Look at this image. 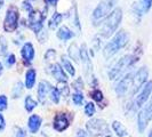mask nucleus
I'll use <instances>...</instances> for the list:
<instances>
[{
    "mask_svg": "<svg viewBox=\"0 0 152 137\" xmlns=\"http://www.w3.org/2000/svg\"><path fill=\"white\" fill-rule=\"evenodd\" d=\"M128 34L125 32L124 30L119 31L115 36L113 37V39L105 46L104 50H103V55L104 57L110 58L111 56H113L114 54H117L122 47H125L126 44L128 42Z\"/></svg>",
    "mask_w": 152,
    "mask_h": 137,
    "instance_id": "nucleus-1",
    "label": "nucleus"
},
{
    "mask_svg": "<svg viewBox=\"0 0 152 137\" xmlns=\"http://www.w3.org/2000/svg\"><path fill=\"white\" fill-rule=\"evenodd\" d=\"M121 18H122L121 9L120 8H115L113 12L107 17L105 23L102 26V30H101L102 36L105 37V38H109L114 31L117 30L118 25L121 22Z\"/></svg>",
    "mask_w": 152,
    "mask_h": 137,
    "instance_id": "nucleus-2",
    "label": "nucleus"
},
{
    "mask_svg": "<svg viewBox=\"0 0 152 137\" xmlns=\"http://www.w3.org/2000/svg\"><path fill=\"white\" fill-rule=\"evenodd\" d=\"M135 61H137L136 57L133 55H126V56L121 57L115 63L113 68L109 71V79H111V80L118 79V77L121 76V73H124Z\"/></svg>",
    "mask_w": 152,
    "mask_h": 137,
    "instance_id": "nucleus-3",
    "label": "nucleus"
},
{
    "mask_svg": "<svg viewBox=\"0 0 152 137\" xmlns=\"http://www.w3.org/2000/svg\"><path fill=\"white\" fill-rule=\"evenodd\" d=\"M87 131L91 137H97L109 133V127L103 119H91L86 125Z\"/></svg>",
    "mask_w": 152,
    "mask_h": 137,
    "instance_id": "nucleus-4",
    "label": "nucleus"
},
{
    "mask_svg": "<svg viewBox=\"0 0 152 137\" xmlns=\"http://www.w3.org/2000/svg\"><path fill=\"white\" fill-rule=\"evenodd\" d=\"M118 0H103L99 2V5L95 8V10L93 12V18L94 21H101L103 20L105 16L110 13V10L112 9L113 5Z\"/></svg>",
    "mask_w": 152,
    "mask_h": 137,
    "instance_id": "nucleus-5",
    "label": "nucleus"
},
{
    "mask_svg": "<svg viewBox=\"0 0 152 137\" xmlns=\"http://www.w3.org/2000/svg\"><path fill=\"white\" fill-rule=\"evenodd\" d=\"M152 119V97L150 103L141 110V112L138 113L137 117V126H138V130L140 133H143L148 126V123L150 122V120Z\"/></svg>",
    "mask_w": 152,
    "mask_h": 137,
    "instance_id": "nucleus-6",
    "label": "nucleus"
},
{
    "mask_svg": "<svg viewBox=\"0 0 152 137\" xmlns=\"http://www.w3.org/2000/svg\"><path fill=\"white\" fill-rule=\"evenodd\" d=\"M18 25V10L16 7H10L6 13V18L4 22V28L7 32H13Z\"/></svg>",
    "mask_w": 152,
    "mask_h": 137,
    "instance_id": "nucleus-7",
    "label": "nucleus"
},
{
    "mask_svg": "<svg viewBox=\"0 0 152 137\" xmlns=\"http://www.w3.org/2000/svg\"><path fill=\"white\" fill-rule=\"evenodd\" d=\"M45 15L41 14L38 10H32L29 14V26L36 33H38L42 28V22H44Z\"/></svg>",
    "mask_w": 152,
    "mask_h": 137,
    "instance_id": "nucleus-8",
    "label": "nucleus"
},
{
    "mask_svg": "<svg viewBox=\"0 0 152 137\" xmlns=\"http://www.w3.org/2000/svg\"><path fill=\"white\" fill-rule=\"evenodd\" d=\"M132 84H133V76H132V73H128L127 76L124 77L121 80L119 81V84L117 85V87H115L117 95L118 96H124L128 91Z\"/></svg>",
    "mask_w": 152,
    "mask_h": 137,
    "instance_id": "nucleus-9",
    "label": "nucleus"
},
{
    "mask_svg": "<svg viewBox=\"0 0 152 137\" xmlns=\"http://www.w3.org/2000/svg\"><path fill=\"white\" fill-rule=\"evenodd\" d=\"M151 91H152V81H149V82H146V84L143 86L142 90L140 91L138 96L136 97L135 104H136L137 107H141L145 102L148 101L149 96H150V94H151Z\"/></svg>",
    "mask_w": 152,
    "mask_h": 137,
    "instance_id": "nucleus-10",
    "label": "nucleus"
},
{
    "mask_svg": "<svg viewBox=\"0 0 152 137\" xmlns=\"http://www.w3.org/2000/svg\"><path fill=\"white\" fill-rule=\"evenodd\" d=\"M148 78V70L145 68H141L136 72V74L133 78V87H134V93L137 91L146 81Z\"/></svg>",
    "mask_w": 152,
    "mask_h": 137,
    "instance_id": "nucleus-11",
    "label": "nucleus"
},
{
    "mask_svg": "<svg viewBox=\"0 0 152 137\" xmlns=\"http://www.w3.org/2000/svg\"><path fill=\"white\" fill-rule=\"evenodd\" d=\"M70 125V121H69V118L66 117V114L64 113H60L57 114L54 119V128L57 130V131H63L65 130L69 127Z\"/></svg>",
    "mask_w": 152,
    "mask_h": 137,
    "instance_id": "nucleus-12",
    "label": "nucleus"
},
{
    "mask_svg": "<svg viewBox=\"0 0 152 137\" xmlns=\"http://www.w3.org/2000/svg\"><path fill=\"white\" fill-rule=\"evenodd\" d=\"M21 54H22V57L23 60H24V62L26 64H30L31 62H32V60H33V57H34V48H33L32 44L26 42L25 45L23 46Z\"/></svg>",
    "mask_w": 152,
    "mask_h": 137,
    "instance_id": "nucleus-13",
    "label": "nucleus"
},
{
    "mask_svg": "<svg viewBox=\"0 0 152 137\" xmlns=\"http://www.w3.org/2000/svg\"><path fill=\"white\" fill-rule=\"evenodd\" d=\"M52 90V86L48 84L47 81H41L38 87V99L41 103H45L46 96L48 93Z\"/></svg>",
    "mask_w": 152,
    "mask_h": 137,
    "instance_id": "nucleus-14",
    "label": "nucleus"
},
{
    "mask_svg": "<svg viewBox=\"0 0 152 137\" xmlns=\"http://www.w3.org/2000/svg\"><path fill=\"white\" fill-rule=\"evenodd\" d=\"M41 118L37 115V114H33L29 118V121H28V127L32 134H36L39 130L40 126H41Z\"/></svg>",
    "mask_w": 152,
    "mask_h": 137,
    "instance_id": "nucleus-15",
    "label": "nucleus"
},
{
    "mask_svg": "<svg viewBox=\"0 0 152 137\" xmlns=\"http://www.w3.org/2000/svg\"><path fill=\"white\" fill-rule=\"evenodd\" d=\"M152 6V0H140L137 4H135L134 9L138 15H143L146 13Z\"/></svg>",
    "mask_w": 152,
    "mask_h": 137,
    "instance_id": "nucleus-16",
    "label": "nucleus"
},
{
    "mask_svg": "<svg viewBox=\"0 0 152 137\" xmlns=\"http://www.w3.org/2000/svg\"><path fill=\"white\" fill-rule=\"evenodd\" d=\"M52 73H53L54 78H55L57 81H60V82H66L68 77L64 73V71H63V68H62V66L60 64H54Z\"/></svg>",
    "mask_w": 152,
    "mask_h": 137,
    "instance_id": "nucleus-17",
    "label": "nucleus"
},
{
    "mask_svg": "<svg viewBox=\"0 0 152 137\" xmlns=\"http://www.w3.org/2000/svg\"><path fill=\"white\" fill-rule=\"evenodd\" d=\"M36 76H37V73H36V70H33V68H30L26 72V74H25V86H26L28 89H31L34 86V84H36Z\"/></svg>",
    "mask_w": 152,
    "mask_h": 137,
    "instance_id": "nucleus-18",
    "label": "nucleus"
},
{
    "mask_svg": "<svg viewBox=\"0 0 152 137\" xmlns=\"http://www.w3.org/2000/svg\"><path fill=\"white\" fill-rule=\"evenodd\" d=\"M73 36H75V33L70 30L69 28H66V26H62L61 29L58 30V32H57V37L61 40H64V41L71 39Z\"/></svg>",
    "mask_w": 152,
    "mask_h": 137,
    "instance_id": "nucleus-19",
    "label": "nucleus"
},
{
    "mask_svg": "<svg viewBox=\"0 0 152 137\" xmlns=\"http://www.w3.org/2000/svg\"><path fill=\"white\" fill-rule=\"evenodd\" d=\"M112 128H113V130L115 131V134H117L119 137H125V136H127V135H128L127 129L125 128V126L122 125L121 122L114 121L113 123H112Z\"/></svg>",
    "mask_w": 152,
    "mask_h": 137,
    "instance_id": "nucleus-20",
    "label": "nucleus"
},
{
    "mask_svg": "<svg viewBox=\"0 0 152 137\" xmlns=\"http://www.w3.org/2000/svg\"><path fill=\"white\" fill-rule=\"evenodd\" d=\"M69 55H70V57L73 61L79 62V60H80V49H78L76 44L70 46V48H69Z\"/></svg>",
    "mask_w": 152,
    "mask_h": 137,
    "instance_id": "nucleus-21",
    "label": "nucleus"
},
{
    "mask_svg": "<svg viewBox=\"0 0 152 137\" xmlns=\"http://www.w3.org/2000/svg\"><path fill=\"white\" fill-rule=\"evenodd\" d=\"M62 18H63L62 14H60V13H55V14L53 15V17L50 18V21H49V28H50V29H56V28L58 26V24L61 23Z\"/></svg>",
    "mask_w": 152,
    "mask_h": 137,
    "instance_id": "nucleus-22",
    "label": "nucleus"
},
{
    "mask_svg": "<svg viewBox=\"0 0 152 137\" xmlns=\"http://www.w3.org/2000/svg\"><path fill=\"white\" fill-rule=\"evenodd\" d=\"M62 63H63V68H65L71 76H75V74H76V70L72 66L71 62L69 61L65 56H62Z\"/></svg>",
    "mask_w": 152,
    "mask_h": 137,
    "instance_id": "nucleus-23",
    "label": "nucleus"
},
{
    "mask_svg": "<svg viewBox=\"0 0 152 137\" xmlns=\"http://www.w3.org/2000/svg\"><path fill=\"white\" fill-rule=\"evenodd\" d=\"M36 106H37V102L31 96H26V98H25V109H26V111L31 112Z\"/></svg>",
    "mask_w": 152,
    "mask_h": 137,
    "instance_id": "nucleus-24",
    "label": "nucleus"
},
{
    "mask_svg": "<svg viewBox=\"0 0 152 137\" xmlns=\"http://www.w3.org/2000/svg\"><path fill=\"white\" fill-rule=\"evenodd\" d=\"M60 97H61L60 90L57 88H52V90H50V98H52V101H53L54 103L57 104L60 102Z\"/></svg>",
    "mask_w": 152,
    "mask_h": 137,
    "instance_id": "nucleus-25",
    "label": "nucleus"
},
{
    "mask_svg": "<svg viewBox=\"0 0 152 137\" xmlns=\"http://www.w3.org/2000/svg\"><path fill=\"white\" fill-rule=\"evenodd\" d=\"M22 91H23V85L21 82H17L15 85V87L13 88V97L14 98H17L22 95Z\"/></svg>",
    "mask_w": 152,
    "mask_h": 137,
    "instance_id": "nucleus-26",
    "label": "nucleus"
},
{
    "mask_svg": "<svg viewBox=\"0 0 152 137\" xmlns=\"http://www.w3.org/2000/svg\"><path fill=\"white\" fill-rule=\"evenodd\" d=\"M85 113L88 117H93L95 114V105L93 103H87L85 106Z\"/></svg>",
    "mask_w": 152,
    "mask_h": 137,
    "instance_id": "nucleus-27",
    "label": "nucleus"
},
{
    "mask_svg": "<svg viewBox=\"0 0 152 137\" xmlns=\"http://www.w3.org/2000/svg\"><path fill=\"white\" fill-rule=\"evenodd\" d=\"M91 96L93 99H95L96 102H102L103 101V94H102V91L99 90V89H95V90H93L91 93Z\"/></svg>",
    "mask_w": 152,
    "mask_h": 137,
    "instance_id": "nucleus-28",
    "label": "nucleus"
},
{
    "mask_svg": "<svg viewBox=\"0 0 152 137\" xmlns=\"http://www.w3.org/2000/svg\"><path fill=\"white\" fill-rule=\"evenodd\" d=\"M72 101H73V103H75L76 105H80V104L84 102V96H83V94H81V93H76V94H73V95H72Z\"/></svg>",
    "mask_w": 152,
    "mask_h": 137,
    "instance_id": "nucleus-29",
    "label": "nucleus"
},
{
    "mask_svg": "<svg viewBox=\"0 0 152 137\" xmlns=\"http://www.w3.org/2000/svg\"><path fill=\"white\" fill-rule=\"evenodd\" d=\"M7 52V41L5 37H0V55H4Z\"/></svg>",
    "mask_w": 152,
    "mask_h": 137,
    "instance_id": "nucleus-30",
    "label": "nucleus"
},
{
    "mask_svg": "<svg viewBox=\"0 0 152 137\" xmlns=\"http://www.w3.org/2000/svg\"><path fill=\"white\" fill-rule=\"evenodd\" d=\"M7 97L5 95H1L0 96V111H4V110L7 109Z\"/></svg>",
    "mask_w": 152,
    "mask_h": 137,
    "instance_id": "nucleus-31",
    "label": "nucleus"
},
{
    "mask_svg": "<svg viewBox=\"0 0 152 137\" xmlns=\"http://www.w3.org/2000/svg\"><path fill=\"white\" fill-rule=\"evenodd\" d=\"M73 88L78 91H80L81 89H83V80H81V78H79L76 82L73 84Z\"/></svg>",
    "mask_w": 152,
    "mask_h": 137,
    "instance_id": "nucleus-32",
    "label": "nucleus"
},
{
    "mask_svg": "<svg viewBox=\"0 0 152 137\" xmlns=\"http://www.w3.org/2000/svg\"><path fill=\"white\" fill-rule=\"evenodd\" d=\"M58 90H60V93L61 94H63V96H68L69 95V87L65 85V82H64V85L62 86L61 88H57Z\"/></svg>",
    "mask_w": 152,
    "mask_h": 137,
    "instance_id": "nucleus-33",
    "label": "nucleus"
},
{
    "mask_svg": "<svg viewBox=\"0 0 152 137\" xmlns=\"http://www.w3.org/2000/svg\"><path fill=\"white\" fill-rule=\"evenodd\" d=\"M15 63V56L12 54V55H9L7 57V60H6V64H7L8 66H10V65H13Z\"/></svg>",
    "mask_w": 152,
    "mask_h": 137,
    "instance_id": "nucleus-34",
    "label": "nucleus"
},
{
    "mask_svg": "<svg viewBox=\"0 0 152 137\" xmlns=\"http://www.w3.org/2000/svg\"><path fill=\"white\" fill-rule=\"evenodd\" d=\"M23 8H24L25 10H28L29 13H31V12L33 10V9H32V6L30 5L29 1H24V2H23Z\"/></svg>",
    "mask_w": 152,
    "mask_h": 137,
    "instance_id": "nucleus-35",
    "label": "nucleus"
},
{
    "mask_svg": "<svg viewBox=\"0 0 152 137\" xmlns=\"http://www.w3.org/2000/svg\"><path fill=\"white\" fill-rule=\"evenodd\" d=\"M6 127V122H5V118L2 114H0V130H4Z\"/></svg>",
    "mask_w": 152,
    "mask_h": 137,
    "instance_id": "nucleus-36",
    "label": "nucleus"
},
{
    "mask_svg": "<svg viewBox=\"0 0 152 137\" xmlns=\"http://www.w3.org/2000/svg\"><path fill=\"white\" fill-rule=\"evenodd\" d=\"M77 137H88L87 135V133L83 129H79L78 130V133H77Z\"/></svg>",
    "mask_w": 152,
    "mask_h": 137,
    "instance_id": "nucleus-37",
    "label": "nucleus"
},
{
    "mask_svg": "<svg viewBox=\"0 0 152 137\" xmlns=\"http://www.w3.org/2000/svg\"><path fill=\"white\" fill-rule=\"evenodd\" d=\"M16 137H25L24 130L21 129V128H17V130H16Z\"/></svg>",
    "mask_w": 152,
    "mask_h": 137,
    "instance_id": "nucleus-38",
    "label": "nucleus"
},
{
    "mask_svg": "<svg viewBox=\"0 0 152 137\" xmlns=\"http://www.w3.org/2000/svg\"><path fill=\"white\" fill-rule=\"evenodd\" d=\"M45 2L47 5H53V6H55L56 2H57V0H45Z\"/></svg>",
    "mask_w": 152,
    "mask_h": 137,
    "instance_id": "nucleus-39",
    "label": "nucleus"
},
{
    "mask_svg": "<svg viewBox=\"0 0 152 137\" xmlns=\"http://www.w3.org/2000/svg\"><path fill=\"white\" fill-rule=\"evenodd\" d=\"M2 6H4V0H0V9H1Z\"/></svg>",
    "mask_w": 152,
    "mask_h": 137,
    "instance_id": "nucleus-40",
    "label": "nucleus"
},
{
    "mask_svg": "<svg viewBox=\"0 0 152 137\" xmlns=\"http://www.w3.org/2000/svg\"><path fill=\"white\" fill-rule=\"evenodd\" d=\"M1 73H2V64L0 63V74H1Z\"/></svg>",
    "mask_w": 152,
    "mask_h": 137,
    "instance_id": "nucleus-41",
    "label": "nucleus"
},
{
    "mask_svg": "<svg viewBox=\"0 0 152 137\" xmlns=\"http://www.w3.org/2000/svg\"><path fill=\"white\" fill-rule=\"evenodd\" d=\"M148 137H152V128H151V130H150V133H149V136Z\"/></svg>",
    "mask_w": 152,
    "mask_h": 137,
    "instance_id": "nucleus-42",
    "label": "nucleus"
},
{
    "mask_svg": "<svg viewBox=\"0 0 152 137\" xmlns=\"http://www.w3.org/2000/svg\"><path fill=\"white\" fill-rule=\"evenodd\" d=\"M105 137H112V136H111V135H107Z\"/></svg>",
    "mask_w": 152,
    "mask_h": 137,
    "instance_id": "nucleus-43",
    "label": "nucleus"
}]
</instances>
